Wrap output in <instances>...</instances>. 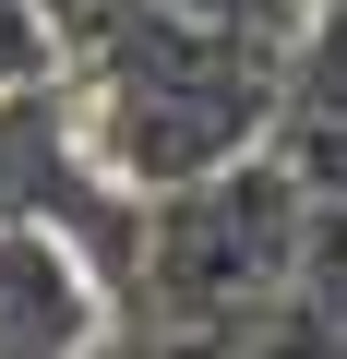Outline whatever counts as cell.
<instances>
[{"instance_id": "4", "label": "cell", "mask_w": 347, "mask_h": 359, "mask_svg": "<svg viewBox=\"0 0 347 359\" xmlns=\"http://www.w3.org/2000/svg\"><path fill=\"white\" fill-rule=\"evenodd\" d=\"M36 72H72V13L60 0H0V96Z\"/></svg>"}, {"instance_id": "2", "label": "cell", "mask_w": 347, "mask_h": 359, "mask_svg": "<svg viewBox=\"0 0 347 359\" xmlns=\"http://www.w3.org/2000/svg\"><path fill=\"white\" fill-rule=\"evenodd\" d=\"M120 323L108 276L60 228H0V359H84Z\"/></svg>"}, {"instance_id": "5", "label": "cell", "mask_w": 347, "mask_h": 359, "mask_svg": "<svg viewBox=\"0 0 347 359\" xmlns=\"http://www.w3.org/2000/svg\"><path fill=\"white\" fill-rule=\"evenodd\" d=\"M180 13H216V25H264V36H299L287 0H180Z\"/></svg>"}, {"instance_id": "1", "label": "cell", "mask_w": 347, "mask_h": 359, "mask_svg": "<svg viewBox=\"0 0 347 359\" xmlns=\"http://www.w3.org/2000/svg\"><path fill=\"white\" fill-rule=\"evenodd\" d=\"M72 96L132 192H180L287 132V36L180 13V0H96L72 13Z\"/></svg>"}, {"instance_id": "3", "label": "cell", "mask_w": 347, "mask_h": 359, "mask_svg": "<svg viewBox=\"0 0 347 359\" xmlns=\"http://www.w3.org/2000/svg\"><path fill=\"white\" fill-rule=\"evenodd\" d=\"M347 120V0H311L287 36V132Z\"/></svg>"}, {"instance_id": "6", "label": "cell", "mask_w": 347, "mask_h": 359, "mask_svg": "<svg viewBox=\"0 0 347 359\" xmlns=\"http://www.w3.org/2000/svg\"><path fill=\"white\" fill-rule=\"evenodd\" d=\"M287 13H311V0H287Z\"/></svg>"}]
</instances>
